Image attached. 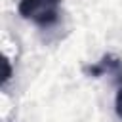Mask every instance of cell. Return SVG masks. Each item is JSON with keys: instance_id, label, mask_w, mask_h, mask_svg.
<instances>
[{"instance_id": "4", "label": "cell", "mask_w": 122, "mask_h": 122, "mask_svg": "<svg viewBox=\"0 0 122 122\" xmlns=\"http://www.w3.org/2000/svg\"><path fill=\"white\" fill-rule=\"evenodd\" d=\"M4 67H6V74H4V80H2V84H8V80H10V76H11V69H10V61H4Z\"/></svg>"}, {"instance_id": "1", "label": "cell", "mask_w": 122, "mask_h": 122, "mask_svg": "<svg viewBox=\"0 0 122 122\" xmlns=\"http://www.w3.org/2000/svg\"><path fill=\"white\" fill-rule=\"evenodd\" d=\"M61 2L63 0H19L17 11L36 27L50 29L61 17Z\"/></svg>"}, {"instance_id": "3", "label": "cell", "mask_w": 122, "mask_h": 122, "mask_svg": "<svg viewBox=\"0 0 122 122\" xmlns=\"http://www.w3.org/2000/svg\"><path fill=\"white\" fill-rule=\"evenodd\" d=\"M114 111H116V114H118V118H120V122H122V86L118 88L116 97H114Z\"/></svg>"}, {"instance_id": "2", "label": "cell", "mask_w": 122, "mask_h": 122, "mask_svg": "<svg viewBox=\"0 0 122 122\" xmlns=\"http://www.w3.org/2000/svg\"><path fill=\"white\" fill-rule=\"evenodd\" d=\"M84 72L88 76H93V78H99V76H105L107 74V76H112L114 82H120L122 84V57L112 55V53H107L97 63L84 67Z\"/></svg>"}]
</instances>
